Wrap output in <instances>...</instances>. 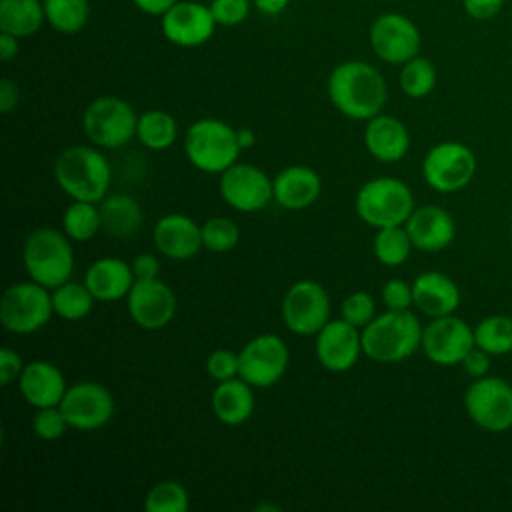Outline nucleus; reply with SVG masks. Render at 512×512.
I'll return each instance as SVG.
<instances>
[{"mask_svg": "<svg viewBox=\"0 0 512 512\" xmlns=\"http://www.w3.org/2000/svg\"><path fill=\"white\" fill-rule=\"evenodd\" d=\"M134 282L136 278L132 264L114 256H102L94 260L84 274V284L94 294L96 302H114L126 298Z\"/></svg>", "mask_w": 512, "mask_h": 512, "instance_id": "obj_26", "label": "nucleus"}, {"mask_svg": "<svg viewBox=\"0 0 512 512\" xmlns=\"http://www.w3.org/2000/svg\"><path fill=\"white\" fill-rule=\"evenodd\" d=\"M202 226V246L214 254H224L240 242V228L232 218L214 216Z\"/></svg>", "mask_w": 512, "mask_h": 512, "instance_id": "obj_38", "label": "nucleus"}, {"mask_svg": "<svg viewBox=\"0 0 512 512\" xmlns=\"http://www.w3.org/2000/svg\"><path fill=\"white\" fill-rule=\"evenodd\" d=\"M22 370H24V362H22L20 354L16 350L4 346L0 350V382H2V386H8L14 380H18Z\"/></svg>", "mask_w": 512, "mask_h": 512, "instance_id": "obj_45", "label": "nucleus"}, {"mask_svg": "<svg viewBox=\"0 0 512 512\" xmlns=\"http://www.w3.org/2000/svg\"><path fill=\"white\" fill-rule=\"evenodd\" d=\"M242 146L238 132L218 118H200L184 134V154L188 162L208 174H222L238 162Z\"/></svg>", "mask_w": 512, "mask_h": 512, "instance_id": "obj_5", "label": "nucleus"}, {"mask_svg": "<svg viewBox=\"0 0 512 512\" xmlns=\"http://www.w3.org/2000/svg\"><path fill=\"white\" fill-rule=\"evenodd\" d=\"M466 416L482 430L500 434L512 428V384L500 376H482L464 392Z\"/></svg>", "mask_w": 512, "mask_h": 512, "instance_id": "obj_10", "label": "nucleus"}, {"mask_svg": "<svg viewBox=\"0 0 512 512\" xmlns=\"http://www.w3.org/2000/svg\"><path fill=\"white\" fill-rule=\"evenodd\" d=\"M368 42L382 62L402 66L420 54L422 34L412 18L400 12H384L370 24Z\"/></svg>", "mask_w": 512, "mask_h": 512, "instance_id": "obj_12", "label": "nucleus"}, {"mask_svg": "<svg viewBox=\"0 0 512 512\" xmlns=\"http://www.w3.org/2000/svg\"><path fill=\"white\" fill-rule=\"evenodd\" d=\"M188 504V490L176 480L156 482L144 498L146 512H186Z\"/></svg>", "mask_w": 512, "mask_h": 512, "instance_id": "obj_37", "label": "nucleus"}, {"mask_svg": "<svg viewBox=\"0 0 512 512\" xmlns=\"http://www.w3.org/2000/svg\"><path fill=\"white\" fill-rule=\"evenodd\" d=\"M316 358L328 372H348L356 366L362 350V330L344 318L328 320L316 334Z\"/></svg>", "mask_w": 512, "mask_h": 512, "instance_id": "obj_19", "label": "nucleus"}, {"mask_svg": "<svg viewBox=\"0 0 512 512\" xmlns=\"http://www.w3.org/2000/svg\"><path fill=\"white\" fill-rule=\"evenodd\" d=\"M382 302L388 310H410L414 306L412 284L402 278H392L382 286Z\"/></svg>", "mask_w": 512, "mask_h": 512, "instance_id": "obj_43", "label": "nucleus"}, {"mask_svg": "<svg viewBox=\"0 0 512 512\" xmlns=\"http://www.w3.org/2000/svg\"><path fill=\"white\" fill-rule=\"evenodd\" d=\"M130 264L136 280H154L160 274V260L150 252L138 254Z\"/></svg>", "mask_w": 512, "mask_h": 512, "instance_id": "obj_47", "label": "nucleus"}, {"mask_svg": "<svg viewBox=\"0 0 512 512\" xmlns=\"http://www.w3.org/2000/svg\"><path fill=\"white\" fill-rule=\"evenodd\" d=\"M156 250L170 260H190L202 246V226L186 214H166L152 228Z\"/></svg>", "mask_w": 512, "mask_h": 512, "instance_id": "obj_21", "label": "nucleus"}, {"mask_svg": "<svg viewBox=\"0 0 512 512\" xmlns=\"http://www.w3.org/2000/svg\"><path fill=\"white\" fill-rule=\"evenodd\" d=\"M252 2L258 12H262L266 16H278L286 10L290 0H252Z\"/></svg>", "mask_w": 512, "mask_h": 512, "instance_id": "obj_51", "label": "nucleus"}, {"mask_svg": "<svg viewBox=\"0 0 512 512\" xmlns=\"http://www.w3.org/2000/svg\"><path fill=\"white\" fill-rule=\"evenodd\" d=\"M412 244L422 252H440L448 248L456 236L452 214L436 204L416 206L404 224Z\"/></svg>", "mask_w": 512, "mask_h": 512, "instance_id": "obj_20", "label": "nucleus"}, {"mask_svg": "<svg viewBox=\"0 0 512 512\" xmlns=\"http://www.w3.org/2000/svg\"><path fill=\"white\" fill-rule=\"evenodd\" d=\"M254 406V386L240 376L218 382L212 392L214 416L226 426L244 424L252 416Z\"/></svg>", "mask_w": 512, "mask_h": 512, "instance_id": "obj_27", "label": "nucleus"}, {"mask_svg": "<svg viewBox=\"0 0 512 512\" xmlns=\"http://www.w3.org/2000/svg\"><path fill=\"white\" fill-rule=\"evenodd\" d=\"M94 302H96V298L84 282L68 280L52 290L54 314L68 322L84 320L92 312Z\"/></svg>", "mask_w": 512, "mask_h": 512, "instance_id": "obj_31", "label": "nucleus"}, {"mask_svg": "<svg viewBox=\"0 0 512 512\" xmlns=\"http://www.w3.org/2000/svg\"><path fill=\"white\" fill-rule=\"evenodd\" d=\"M138 114L118 96L94 98L84 114L82 126L86 138L98 148H120L136 136Z\"/></svg>", "mask_w": 512, "mask_h": 512, "instance_id": "obj_8", "label": "nucleus"}, {"mask_svg": "<svg viewBox=\"0 0 512 512\" xmlns=\"http://www.w3.org/2000/svg\"><path fill=\"white\" fill-rule=\"evenodd\" d=\"M216 26L218 24L210 12V6L192 0H178L162 16L160 24L164 38L180 48H196L206 44Z\"/></svg>", "mask_w": 512, "mask_h": 512, "instance_id": "obj_18", "label": "nucleus"}, {"mask_svg": "<svg viewBox=\"0 0 512 512\" xmlns=\"http://www.w3.org/2000/svg\"><path fill=\"white\" fill-rule=\"evenodd\" d=\"M54 314L52 290L24 280L8 286L0 302V322L12 334H32L44 328Z\"/></svg>", "mask_w": 512, "mask_h": 512, "instance_id": "obj_7", "label": "nucleus"}, {"mask_svg": "<svg viewBox=\"0 0 512 512\" xmlns=\"http://www.w3.org/2000/svg\"><path fill=\"white\" fill-rule=\"evenodd\" d=\"M504 4L506 0H462V8L466 16L476 22H486L496 18L502 12Z\"/></svg>", "mask_w": 512, "mask_h": 512, "instance_id": "obj_44", "label": "nucleus"}, {"mask_svg": "<svg viewBox=\"0 0 512 512\" xmlns=\"http://www.w3.org/2000/svg\"><path fill=\"white\" fill-rule=\"evenodd\" d=\"M374 316H376L374 298L364 290L350 292L340 304V318H344L346 322L358 328H364Z\"/></svg>", "mask_w": 512, "mask_h": 512, "instance_id": "obj_39", "label": "nucleus"}, {"mask_svg": "<svg viewBox=\"0 0 512 512\" xmlns=\"http://www.w3.org/2000/svg\"><path fill=\"white\" fill-rule=\"evenodd\" d=\"M414 306L428 318L454 314L460 306V288L458 284L438 270H426L418 274L412 282Z\"/></svg>", "mask_w": 512, "mask_h": 512, "instance_id": "obj_24", "label": "nucleus"}, {"mask_svg": "<svg viewBox=\"0 0 512 512\" xmlns=\"http://www.w3.org/2000/svg\"><path fill=\"white\" fill-rule=\"evenodd\" d=\"M134 6L148 16H164L178 0H132Z\"/></svg>", "mask_w": 512, "mask_h": 512, "instance_id": "obj_49", "label": "nucleus"}, {"mask_svg": "<svg viewBox=\"0 0 512 512\" xmlns=\"http://www.w3.org/2000/svg\"><path fill=\"white\" fill-rule=\"evenodd\" d=\"M210 12L218 26H238L242 24L250 14V2L248 0H212Z\"/></svg>", "mask_w": 512, "mask_h": 512, "instance_id": "obj_42", "label": "nucleus"}, {"mask_svg": "<svg viewBox=\"0 0 512 512\" xmlns=\"http://www.w3.org/2000/svg\"><path fill=\"white\" fill-rule=\"evenodd\" d=\"M510 236H512V222H510Z\"/></svg>", "mask_w": 512, "mask_h": 512, "instance_id": "obj_53", "label": "nucleus"}, {"mask_svg": "<svg viewBox=\"0 0 512 512\" xmlns=\"http://www.w3.org/2000/svg\"><path fill=\"white\" fill-rule=\"evenodd\" d=\"M474 342L490 356H506L512 352V318L506 314L484 316L474 326Z\"/></svg>", "mask_w": 512, "mask_h": 512, "instance_id": "obj_32", "label": "nucleus"}, {"mask_svg": "<svg viewBox=\"0 0 512 512\" xmlns=\"http://www.w3.org/2000/svg\"><path fill=\"white\" fill-rule=\"evenodd\" d=\"M16 382L22 398L34 408L60 406L68 388L60 368L46 360H32L24 364V370Z\"/></svg>", "mask_w": 512, "mask_h": 512, "instance_id": "obj_23", "label": "nucleus"}, {"mask_svg": "<svg viewBox=\"0 0 512 512\" xmlns=\"http://www.w3.org/2000/svg\"><path fill=\"white\" fill-rule=\"evenodd\" d=\"M240 368L238 376L254 388L274 386L288 370L290 352L286 342L276 334L254 336L238 352Z\"/></svg>", "mask_w": 512, "mask_h": 512, "instance_id": "obj_13", "label": "nucleus"}, {"mask_svg": "<svg viewBox=\"0 0 512 512\" xmlns=\"http://www.w3.org/2000/svg\"><path fill=\"white\" fill-rule=\"evenodd\" d=\"M364 146L374 160L394 164L408 154L410 132L402 120L380 112L378 116L366 120Z\"/></svg>", "mask_w": 512, "mask_h": 512, "instance_id": "obj_22", "label": "nucleus"}, {"mask_svg": "<svg viewBox=\"0 0 512 512\" xmlns=\"http://www.w3.org/2000/svg\"><path fill=\"white\" fill-rule=\"evenodd\" d=\"M474 346V328L454 314L432 318L422 330L420 348L424 356L438 366L462 364L464 356Z\"/></svg>", "mask_w": 512, "mask_h": 512, "instance_id": "obj_15", "label": "nucleus"}, {"mask_svg": "<svg viewBox=\"0 0 512 512\" xmlns=\"http://www.w3.org/2000/svg\"><path fill=\"white\" fill-rule=\"evenodd\" d=\"M412 248L414 244L404 226L378 228L372 240V250L376 260L390 268L404 264L410 258Z\"/></svg>", "mask_w": 512, "mask_h": 512, "instance_id": "obj_35", "label": "nucleus"}, {"mask_svg": "<svg viewBox=\"0 0 512 512\" xmlns=\"http://www.w3.org/2000/svg\"><path fill=\"white\" fill-rule=\"evenodd\" d=\"M60 410L66 416L70 428L90 432L102 428L112 420L114 398L104 384L82 380L66 388Z\"/></svg>", "mask_w": 512, "mask_h": 512, "instance_id": "obj_16", "label": "nucleus"}, {"mask_svg": "<svg viewBox=\"0 0 512 512\" xmlns=\"http://www.w3.org/2000/svg\"><path fill=\"white\" fill-rule=\"evenodd\" d=\"M18 40L20 38H16L12 34L0 32V58L4 62H10L12 58H16V54H18Z\"/></svg>", "mask_w": 512, "mask_h": 512, "instance_id": "obj_50", "label": "nucleus"}, {"mask_svg": "<svg viewBox=\"0 0 512 512\" xmlns=\"http://www.w3.org/2000/svg\"><path fill=\"white\" fill-rule=\"evenodd\" d=\"M68 422L62 414L60 406H48V408H36V414L32 416V430L40 440L54 442L64 436Z\"/></svg>", "mask_w": 512, "mask_h": 512, "instance_id": "obj_40", "label": "nucleus"}, {"mask_svg": "<svg viewBox=\"0 0 512 512\" xmlns=\"http://www.w3.org/2000/svg\"><path fill=\"white\" fill-rule=\"evenodd\" d=\"M22 264L30 280L54 290L74 272V250L64 230L36 228L22 246Z\"/></svg>", "mask_w": 512, "mask_h": 512, "instance_id": "obj_4", "label": "nucleus"}, {"mask_svg": "<svg viewBox=\"0 0 512 512\" xmlns=\"http://www.w3.org/2000/svg\"><path fill=\"white\" fill-rule=\"evenodd\" d=\"M176 306L174 290L160 278L136 280L126 296L130 318L144 330H160L168 326L176 314Z\"/></svg>", "mask_w": 512, "mask_h": 512, "instance_id": "obj_17", "label": "nucleus"}, {"mask_svg": "<svg viewBox=\"0 0 512 512\" xmlns=\"http://www.w3.org/2000/svg\"><path fill=\"white\" fill-rule=\"evenodd\" d=\"M476 154L470 146L456 140L434 144L422 160L424 182L442 194L464 190L476 176Z\"/></svg>", "mask_w": 512, "mask_h": 512, "instance_id": "obj_9", "label": "nucleus"}, {"mask_svg": "<svg viewBox=\"0 0 512 512\" xmlns=\"http://www.w3.org/2000/svg\"><path fill=\"white\" fill-rule=\"evenodd\" d=\"M44 22L42 0H0V32L26 38L36 34Z\"/></svg>", "mask_w": 512, "mask_h": 512, "instance_id": "obj_29", "label": "nucleus"}, {"mask_svg": "<svg viewBox=\"0 0 512 512\" xmlns=\"http://www.w3.org/2000/svg\"><path fill=\"white\" fill-rule=\"evenodd\" d=\"M328 98L332 106L352 120L378 116L388 100V86L378 68L362 60H346L328 76Z\"/></svg>", "mask_w": 512, "mask_h": 512, "instance_id": "obj_1", "label": "nucleus"}, {"mask_svg": "<svg viewBox=\"0 0 512 512\" xmlns=\"http://www.w3.org/2000/svg\"><path fill=\"white\" fill-rule=\"evenodd\" d=\"M436 80H438L436 66L432 64L430 58L420 54L404 62L398 76L402 92L414 100L426 98L436 88Z\"/></svg>", "mask_w": 512, "mask_h": 512, "instance_id": "obj_36", "label": "nucleus"}, {"mask_svg": "<svg viewBox=\"0 0 512 512\" xmlns=\"http://www.w3.org/2000/svg\"><path fill=\"white\" fill-rule=\"evenodd\" d=\"M218 190L222 200L244 214L258 212L274 200L272 178L254 164L236 162L220 174Z\"/></svg>", "mask_w": 512, "mask_h": 512, "instance_id": "obj_14", "label": "nucleus"}, {"mask_svg": "<svg viewBox=\"0 0 512 512\" xmlns=\"http://www.w3.org/2000/svg\"><path fill=\"white\" fill-rule=\"evenodd\" d=\"M490 362H492V356H490L486 350L474 346V348L464 356L462 366H464V372H466L468 376H472V378H482V376L488 374Z\"/></svg>", "mask_w": 512, "mask_h": 512, "instance_id": "obj_46", "label": "nucleus"}, {"mask_svg": "<svg viewBox=\"0 0 512 512\" xmlns=\"http://www.w3.org/2000/svg\"><path fill=\"white\" fill-rule=\"evenodd\" d=\"M54 180L72 200L100 202L112 180V168L98 146L72 144L54 162Z\"/></svg>", "mask_w": 512, "mask_h": 512, "instance_id": "obj_2", "label": "nucleus"}, {"mask_svg": "<svg viewBox=\"0 0 512 512\" xmlns=\"http://www.w3.org/2000/svg\"><path fill=\"white\" fill-rule=\"evenodd\" d=\"M46 22L60 34L80 32L90 18V0H42Z\"/></svg>", "mask_w": 512, "mask_h": 512, "instance_id": "obj_33", "label": "nucleus"}, {"mask_svg": "<svg viewBox=\"0 0 512 512\" xmlns=\"http://www.w3.org/2000/svg\"><path fill=\"white\" fill-rule=\"evenodd\" d=\"M358 218L372 228L404 226L414 212V194L406 182L392 176H378L360 186L354 198Z\"/></svg>", "mask_w": 512, "mask_h": 512, "instance_id": "obj_6", "label": "nucleus"}, {"mask_svg": "<svg viewBox=\"0 0 512 512\" xmlns=\"http://www.w3.org/2000/svg\"><path fill=\"white\" fill-rule=\"evenodd\" d=\"M422 330L410 310H386L362 328V350L374 362H402L420 348Z\"/></svg>", "mask_w": 512, "mask_h": 512, "instance_id": "obj_3", "label": "nucleus"}, {"mask_svg": "<svg viewBox=\"0 0 512 512\" xmlns=\"http://www.w3.org/2000/svg\"><path fill=\"white\" fill-rule=\"evenodd\" d=\"M236 132H238V142H240L242 150H244V148H250V146L256 142V134H254L250 128H240V130H236Z\"/></svg>", "mask_w": 512, "mask_h": 512, "instance_id": "obj_52", "label": "nucleus"}, {"mask_svg": "<svg viewBox=\"0 0 512 512\" xmlns=\"http://www.w3.org/2000/svg\"><path fill=\"white\" fill-rule=\"evenodd\" d=\"M238 368H240V356L230 348H218L210 352V356L206 358V372L216 382L236 378Z\"/></svg>", "mask_w": 512, "mask_h": 512, "instance_id": "obj_41", "label": "nucleus"}, {"mask_svg": "<svg viewBox=\"0 0 512 512\" xmlns=\"http://www.w3.org/2000/svg\"><path fill=\"white\" fill-rule=\"evenodd\" d=\"M284 326L298 336H316L330 320V296L316 280L294 282L282 298Z\"/></svg>", "mask_w": 512, "mask_h": 512, "instance_id": "obj_11", "label": "nucleus"}, {"mask_svg": "<svg viewBox=\"0 0 512 512\" xmlns=\"http://www.w3.org/2000/svg\"><path fill=\"white\" fill-rule=\"evenodd\" d=\"M100 220L102 230L112 236L126 238L140 230L144 214L136 198L128 194H106L100 202Z\"/></svg>", "mask_w": 512, "mask_h": 512, "instance_id": "obj_28", "label": "nucleus"}, {"mask_svg": "<svg viewBox=\"0 0 512 512\" xmlns=\"http://www.w3.org/2000/svg\"><path fill=\"white\" fill-rule=\"evenodd\" d=\"M100 228H102V220H100V208L96 202L72 200L66 206L62 214V230L70 240L86 242L94 238Z\"/></svg>", "mask_w": 512, "mask_h": 512, "instance_id": "obj_34", "label": "nucleus"}, {"mask_svg": "<svg viewBox=\"0 0 512 512\" xmlns=\"http://www.w3.org/2000/svg\"><path fill=\"white\" fill-rule=\"evenodd\" d=\"M136 138L148 150H168L178 138V122L166 110H146L138 116Z\"/></svg>", "mask_w": 512, "mask_h": 512, "instance_id": "obj_30", "label": "nucleus"}, {"mask_svg": "<svg viewBox=\"0 0 512 512\" xmlns=\"http://www.w3.org/2000/svg\"><path fill=\"white\" fill-rule=\"evenodd\" d=\"M274 200L286 210H304L310 208L322 192V180L320 174L302 164L288 166L280 170L274 178Z\"/></svg>", "mask_w": 512, "mask_h": 512, "instance_id": "obj_25", "label": "nucleus"}, {"mask_svg": "<svg viewBox=\"0 0 512 512\" xmlns=\"http://www.w3.org/2000/svg\"><path fill=\"white\" fill-rule=\"evenodd\" d=\"M18 98H20L18 86L10 78H2V82H0V112L10 114L16 108Z\"/></svg>", "mask_w": 512, "mask_h": 512, "instance_id": "obj_48", "label": "nucleus"}]
</instances>
